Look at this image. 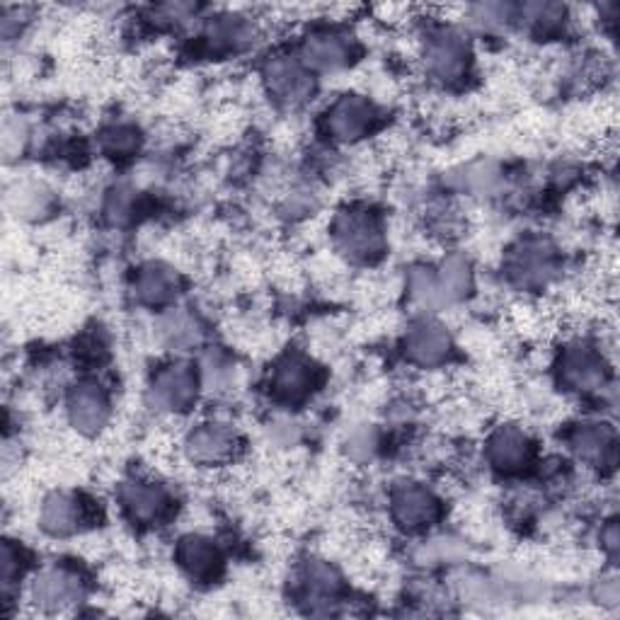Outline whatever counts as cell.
Segmentation results:
<instances>
[{
	"mask_svg": "<svg viewBox=\"0 0 620 620\" xmlns=\"http://www.w3.org/2000/svg\"><path fill=\"white\" fill-rule=\"evenodd\" d=\"M267 76L274 93H279L281 97H289V100L291 97H301L308 88L306 76H303V71L298 68V63L289 59H277L269 63Z\"/></svg>",
	"mask_w": 620,
	"mask_h": 620,
	"instance_id": "cell-11",
	"label": "cell"
},
{
	"mask_svg": "<svg viewBox=\"0 0 620 620\" xmlns=\"http://www.w3.org/2000/svg\"><path fill=\"white\" fill-rule=\"evenodd\" d=\"M492 461L504 470H516L528 463L531 456V444L521 432L516 429H502L495 439H492Z\"/></svg>",
	"mask_w": 620,
	"mask_h": 620,
	"instance_id": "cell-7",
	"label": "cell"
},
{
	"mask_svg": "<svg viewBox=\"0 0 620 620\" xmlns=\"http://www.w3.org/2000/svg\"><path fill=\"white\" fill-rule=\"evenodd\" d=\"M124 502L134 519L151 521L165 509V497L158 487L134 485L124 492Z\"/></svg>",
	"mask_w": 620,
	"mask_h": 620,
	"instance_id": "cell-14",
	"label": "cell"
},
{
	"mask_svg": "<svg viewBox=\"0 0 620 620\" xmlns=\"http://www.w3.org/2000/svg\"><path fill=\"white\" fill-rule=\"evenodd\" d=\"M337 238L354 257H371L381 250V231L369 214H347L337 223Z\"/></svg>",
	"mask_w": 620,
	"mask_h": 620,
	"instance_id": "cell-1",
	"label": "cell"
},
{
	"mask_svg": "<svg viewBox=\"0 0 620 620\" xmlns=\"http://www.w3.org/2000/svg\"><path fill=\"white\" fill-rule=\"evenodd\" d=\"M233 444L235 436L228 432V429L209 424V427L197 429V432L192 434V439H189V453H192V458H197V461L214 463L231 456Z\"/></svg>",
	"mask_w": 620,
	"mask_h": 620,
	"instance_id": "cell-5",
	"label": "cell"
},
{
	"mask_svg": "<svg viewBox=\"0 0 620 620\" xmlns=\"http://www.w3.org/2000/svg\"><path fill=\"white\" fill-rule=\"evenodd\" d=\"M180 560L187 567L192 577L209 579L218 570V553L216 548L204 538H187L180 545Z\"/></svg>",
	"mask_w": 620,
	"mask_h": 620,
	"instance_id": "cell-10",
	"label": "cell"
},
{
	"mask_svg": "<svg viewBox=\"0 0 620 620\" xmlns=\"http://www.w3.org/2000/svg\"><path fill=\"white\" fill-rule=\"evenodd\" d=\"M310 383H313V371H310V366L303 359L291 357L279 366L277 390L279 393H284L286 398H298V395H303Z\"/></svg>",
	"mask_w": 620,
	"mask_h": 620,
	"instance_id": "cell-15",
	"label": "cell"
},
{
	"mask_svg": "<svg viewBox=\"0 0 620 620\" xmlns=\"http://www.w3.org/2000/svg\"><path fill=\"white\" fill-rule=\"evenodd\" d=\"M565 378L579 388H591L604 381L601 361L589 347H574L565 357Z\"/></svg>",
	"mask_w": 620,
	"mask_h": 620,
	"instance_id": "cell-8",
	"label": "cell"
},
{
	"mask_svg": "<svg viewBox=\"0 0 620 620\" xmlns=\"http://www.w3.org/2000/svg\"><path fill=\"white\" fill-rule=\"evenodd\" d=\"M347 54V44H344L342 37H337V34H318V37H313L306 44L308 63H313V66L318 68L340 66V63L347 59Z\"/></svg>",
	"mask_w": 620,
	"mask_h": 620,
	"instance_id": "cell-13",
	"label": "cell"
},
{
	"mask_svg": "<svg viewBox=\"0 0 620 620\" xmlns=\"http://www.w3.org/2000/svg\"><path fill=\"white\" fill-rule=\"evenodd\" d=\"M449 352V335L444 327L434 323H422L410 332V354L422 364H434Z\"/></svg>",
	"mask_w": 620,
	"mask_h": 620,
	"instance_id": "cell-6",
	"label": "cell"
},
{
	"mask_svg": "<svg viewBox=\"0 0 620 620\" xmlns=\"http://www.w3.org/2000/svg\"><path fill=\"white\" fill-rule=\"evenodd\" d=\"M574 446L584 458H604V451L611 449V436L604 429H582L574 439Z\"/></svg>",
	"mask_w": 620,
	"mask_h": 620,
	"instance_id": "cell-19",
	"label": "cell"
},
{
	"mask_svg": "<svg viewBox=\"0 0 620 620\" xmlns=\"http://www.w3.org/2000/svg\"><path fill=\"white\" fill-rule=\"evenodd\" d=\"M76 594H78L76 582L63 572H47L42 579H37V584H34V599H37V604L44 606L66 604V601L73 599Z\"/></svg>",
	"mask_w": 620,
	"mask_h": 620,
	"instance_id": "cell-12",
	"label": "cell"
},
{
	"mask_svg": "<svg viewBox=\"0 0 620 620\" xmlns=\"http://www.w3.org/2000/svg\"><path fill=\"white\" fill-rule=\"evenodd\" d=\"M463 44L456 37H441L439 44H434L429 63L439 76H453L463 68Z\"/></svg>",
	"mask_w": 620,
	"mask_h": 620,
	"instance_id": "cell-18",
	"label": "cell"
},
{
	"mask_svg": "<svg viewBox=\"0 0 620 620\" xmlns=\"http://www.w3.org/2000/svg\"><path fill=\"white\" fill-rule=\"evenodd\" d=\"M177 279L170 269L163 267H148L139 279V294L146 298L148 303H163L175 294Z\"/></svg>",
	"mask_w": 620,
	"mask_h": 620,
	"instance_id": "cell-17",
	"label": "cell"
},
{
	"mask_svg": "<svg viewBox=\"0 0 620 620\" xmlns=\"http://www.w3.org/2000/svg\"><path fill=\"white\" fill-rule=\"evenodd\" d=\"M78 516L80 514H78L76 499H71L66 495H56V497H51L47 502V507H44L42 521L51 533H68L76 528Z\"/></svg>",
	"mask_w": 620,
	"mask_h": 620,
	"instance_id": "cell-16",
	"label": "cell"
},
{
	"mask_svg": "<svg viewBox=\"0 0 620 620\" xmlns=\"http://www.w3.org/2000/svg\"><path fill=\"white\" fill-rule=\"evenodd\" d=\"M373 122V107L361 97H344L330 112V131L337 139H359Z\"/></svg>",
	"mask_w": 620,
	"mask_h": 620,
	"instance_id": "cell-2",
	"label": "cell"
},
{
	"mask_svg": "<svg viewBox=\"0 0 620 620\" xmlns=\"http://www.w3.org/2000/svg\"><path fill=\"white\" fill-rule=\"evenodd\" d=\"M71 415L73 422L80 429H97L105 422L107 415V403L102 398V393L95 386H83L76 390L71 400Z\"/></svg>",
	"mask_w": 620,
	"mask_h": 620,
	"instance_id": "cell-9",
	"label": "cell"
},
{
	"mask_svg": "<svg viewBox=\"0 0 620 620\" xmlns=\"http://www.w3.org/2000/svg\"><path fill=\"white\" fill-rule=\"evenodd\" d=\"M155 395L172 410H185L194 400V376L185 366H170L155 381Z\"/></svg>",
	"mask_w": 620,
	"mask_h": 620,
	"instance_id": "cell-4",
	"label": "cell"
},
{
	"mask_svg": "<svg viewBox=\"0 0 620 620\" xmlns=\"http://www.w3.org/2000/svg\"><path fill=\"white\" fill-rule=\"evenodd\" d=\"M395 519L403 526L417 528L424 526L427 521L434 519L436 514V502L422 487H403V490L395 495Z\"/></svg>",
	"mask_w": 620,
	"mask_h": 620,
	"instance_id": "cell-3",
	"label": "cell"
}]
</instances>
